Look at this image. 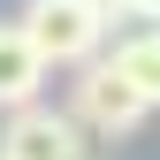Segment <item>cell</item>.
I'll return each mask as SVG.
<instances>
[{"label": "cell", "mask_w": 160, "mask_h": 160, "mask_svg": "<svg viewBox=\"0 0 160 160\" xmlns=\"http://www.w3.org/2000/svg\"><path fill=\"white\" fill-rule=\"evenodd\" d=\"M15 31L31 38V53L46 69H84V61H99V46H107V15H99L92 0H31V8L15 15Z\"/></svg>", "instance_id": "obj_1"}, {"label": "cell", "mask_w": 160, "mask_h": 160, "mask_svg": "<svg viewBox=\"0 0 160 160\" xmlns=\"http://www.w3.org/2000/svg\"><path fill=\"white\" fill-rule=\"evenodd\" d=\"M145 114H152V107L122 84V69H114L107 53L76 69V84H69V122L84 130V137H107V145H114V137H130Z\"/></svg>", "instance_id": "obj_2"}, {"label": "cell", "mask_w": 160, "mask_h": 160, "mask_svg": "<svg viewBox=\"0 0 160 160\" xmlns=\"http://www.w3.org/2000/svg\"><path fill=\"white\" fill-rule=\"evenodd\" d=\"M84 145L92 137L69 122V107H46V99H31L0 122V160H76Z\"/></svg>", "instance_id": "obj_3"}, {"label": "cell", "mask_w": 160, "mask_h": 160, "mask_svg": "<svg viewBox=\"0 0 160 160\" xmlns=\"http://www.w3.org/2000/svg\"><path fill=\"white\" fill-rule=\"evenodd\" d=\"M31 99H46V61L31 53V38L15 23H0V114L31 107Z\"/></svg>", "instance_id": "obj_4"}, {"label": "cell", "mask_w": 160, "mask_h": 160, "mask_svg": "<svg viewBox=\"0 0 160 160\" xmlns=\"http://www.w3.org/2000/svg\"><path fill=\"white\" fill-rule=\"evenodd\" d=\"M114 69H122V84L145 99V107H160V23L152 31H130V38H114V53H107Z\"/></svg>", "instance_id": "obj_5"}, {"label": "cell", "mask_w": 160, "mask_h": 160, "mask_svg": "<svg viewBox=\"0 0 160 160\" xmlns=\"http://www.w3.org/2000/svg\"><path fill=\"white\" fill-rule=\"evenodd\" d=\"M92 8L107 15V23H114V15H130V0H92Z\"/></svg>", "instance_id": "obj_6"}, {"label": "cell", "mask_w": 160, "mask_h": 160, "mask_svg": "<svg viewBox=\"0 0 160 160\" xmlns=\"http://www.w3.org/2000/svg\"><path fill=\"white\" fill-rule=\"evenodd\" d=\"M130 15H145V23H160V0H130Z\"/></svg>", "instance_id": "obj_7"}]
</instances>
